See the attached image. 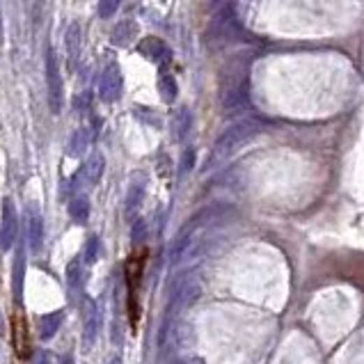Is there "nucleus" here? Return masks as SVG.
Wrapping results in <instances>:
<instances>
[{"mask_svg":"<svg viewBox=\"0 0 364 364\" xmlns=\"http://www.w3.org/2000/svg\"><path fill=\"white\" fill-rule=\"evenodd\" d=\"M99 94H101L103 101H117L122 94V73L117 64H110L108 69L103 71L101 85H99Z\"/></svg>","mask_w":364,"mask_h":364,"instance_id":"39448f33","label":"nucleus"},{"mask_svg":"<svg viewBox=\"0 0 364 364\" xmlns=\"http://www.w3.org/2000/svg\"><path fill=\"white\" fill-rule=\"evenodd\" d=\"M23 268H26V259H23V252H19L16 254V259H14V277H12L16 300L21 298V289H23Z\"/></svg>","mask_w":364,"mask_h":364,"instance_id":"9b49d317","label":"nucleus"},{"mask_svg":"<svg viewBox=\"0 0 364 364\" xmlns=\"http://www.w3.org/2000/svg\"><path fill=\"white\" fill-rule=\"evenodd\" d=\"M82 149H85V133H82V131H78L76 136H73V140H71V147H69V152L71 154H80Z\"/></svg>","mask_w":364,"mask_h":364,"instance_id":"a211bd4d","label":"nucleus"},{"mask_svg":"<svg viewBox=\"0 0 364 364\" xmlns=\"http://www.w3.org/2000/svg\"><path fill=\"white\" fill-rule=\"evenodd\" d=\"M175 364H193V362H186V360H179V362H175Z\"/></svg>","mask_w":364,"mask_h":364,"instance_id":"5701e85b","label":"nucleus"},{"mask_svg":"<svg viewBox=\"0 0 364 364\" xmlns=\"http://www.w3.org/2000/svg\"><path fill=\"white\" fill-rule=\"evenodd\" d=\"M161 87H163V99L165 101H175V96H177V87H175V80H172V76H168V78H161Z\"/></svg>","mask_w":364,"mask_h":364,"instance_id":"2eb2a0df","label":"nucleus"},{"mask_svg":"<svg viewBox=\"0 0 364 364\" xmlns=\"http://www.w3.org/2000/svg\"><path fill=\"white\" fill-rule=\"evenodd\" d=\"M190 165H193V152H188V156L184 154V170H190Z\"/></svg>","mask_w":364,"mask_h":364,"instance_id":"aec40b11","label":"nucleus"},{"mask_svg":"<svg viewBox=\"0 0 364 364\" xmlns=\"http://www.w3.org/2000/svg\"><path fill=\"white\" fill-rule=\"evenodd\" d=\"M12 333H14V351H16V355L26 360L30 355V337H28V323H26V319H23L21 312L14 314Z\"/></svg>","mask_w":364,"mask_h":364,"instance_id":"423d86ee","label":"nucleus"},{"mask_svg":"<svg viewBox=\"0 0 364 364\" xmlns=\"http://www.w3.org/2000/svg\"><path fill=\"white\" fill-rule=\"evenodd\" d=\"M259 131H261V122H256V119H243V122L234 124V126H229L225 133L218 138L216 147H213L211 163L227 159V156L234 154L238 147H243L252 136L259 133Z\"/></svg>","mask_w":364,"mask_h":364,"instance_id":"f257e3e1","label":"nucleus"},{"mask_svg":"<svg viewBox=\"0 0 364 364\" xmlns=\"http://www.w3.org/2000/svg\"><path fill=\"white\" fill-rule=\"evenodd\" d=\"M190 129V112L188 110H179L177 117H175V138L177 140H184L186 133Z\"/></svg>","mask_w":364,"mask_h":364,"instance_id":"ddd939ff","label":"nucleus"},{"mask_svg":"<svg viewBox=\"0 0 364 364\" xmlns=\"http://www.w3.org/2000/svg\"><path fill=\"white\" fill-rule=\"evenodd\" d=\"M101 175H103V159L99 154H94V159L89 161V181H92V184H99Z\"/></svg>","mask_w":364,"mask_h":364,"instance_id":"4468645a","label":"nucleus"},{"mask_svg":"<svg viewBox=\"0 0 364 364\" xmlns=\"http://www.w3.org/2000/svg\"><path fill=\"white\" fill-rule=\"evenodd\" d=\"M143 193H145L143 184H133V186H131V190H129V211L136 209V206L140 204V200H143Z\"/></svg>","mask_w":364,"mask_h":364,"instance_id":"dca6fc26","label":"nucleus"},{"mask_svg":"<svg viewBox=\"0 0 364 364\" xmlns=\"http://www.w3.org/2000/svg\"><path fill=\"white\" fill-rule=\"evenodd\" d=\"M62 364H73V362H71V358H64V362H62Z\"/></svg>","mask_w":364,"mask_h":364,"instance_id":"4be33fe9","label":"nucleus"},{"mask_svg":"<svg viewBox=\"0 0 364 364\" xmlns=\"http://www.w3.org/2000/svg\"><path fill=\"white\" fill-rule=\"evenodd\" d=\"M62 323V312H51V314H44V316L39 319V337L41 339H51L57 328Z\"/></svg>","mask_w":364,"mask_h":364,"instance_id":"9d476101","label":"nucleus"},{"mask_svg":"<svg viewBox=\"0 0 364 364\" xmlns=\"http://www.w3.org/2000/svg\"><path fill=\"white\" fill-rule=\"evenodd\" d=\"M110 364H122V362H119L117 358H115V360H110Z\"/></svg>","mask_w":364,"mask_h":364,"instance_id":"b1692460","label":"nucleus"},{"mask_svg":"<svg viewBox=\"0 0 364 364\" xmlns=\"http://www.w3.org/2000/svg\"><path fill=\"white\" fill-rule=\"evenodd\" d=\"M46 82H48V103H51V110L60 112V108H62V78H60V69H57L55 57L51 53L46 55Z\"/></svg>","mask_w":364,"mask_h":364,"instance_id":"20e7f679","label":"nucleus"},{"mask_svg":"<svg viewBox=\"0 0 364 364\" xmlns=\"http://www.w3.org/2000/svg\"><path fill=\"white\" fill-rule=\"evenodd\" d=\"M0 35H3V26H0Z\"/></svg>","mask_w":364,"mask_h":364,"instance_id":"393cba45","label":"nucleus"},{"mask_svg":"<svg viewBox=\"0 0 364 364\" xmlns=\"http://www.w3.org/2000/svg\"><path fill=\"white\" fill-rule=\"evenodd\" d=\"M190 241V234L188 231H181V234L172 241V247H170V261L177 263L181 259V254H186V245Z\"/></svg>","mask_w":364,"mask_h":364,"instance_id":"f8f14e48","label":"nucleus"},{"mask_svg":"<svg viewBox=\"0 0 364 364\" xmlns=\"http://www.w3.org/2000/svg\"><path fill=\"white\" fill-rule=\"evenodd\" d=\"M140 51H143L149 60H154V62H163L165 57H170V48L165 46L161 39H154V37L145 39L143 44H140Z\"/></svg>","mask_w":364,"mask_h":364,"instance_id":"0eeeda50","label":"nucleus"},{"mask_svg":"<svg viewBox=\"0 0 364 364\" xmlns=\"http://www.w3.org/2000/svg\"><path fill=\"white\" fill-rule=\"evenodd\" d=\"M143 270H145V252L131 254L126 261V282H129V307H131V323H138L140 316V282H143Z\"/></svg>","mask_w":364,"mask_h":364,"instance_id":"f03ea898","label":"nucleus"},{"mask_svg":"<svg viewBox=\"0 0 364 364\" xmlns=\"http://www.w3.org/2000/svg\"><path fill=\"white\" fill-rule=\"evenodd\" d=\"M69 216L76 225H85V222L89 220V200L85 195L73 197L71 204H69Z\"/></svg>","mask_w":364,"mask_h":364,"instance_id":"1a4fd4ad","label":"nucleus"},{"mask_svg":"<svg viewBox=\"0 0 364 364\" xmlns=\"http://www.w3.org/2000/svg\"><path fill=\"white\" fill-rule=\"evenodd\" d=\"M16 231H19V218H16V209L12 200L3 202V220H0V247L3 250H12L16 241Z\"/></svg>","mask_w":364,"mask_h":364,"instance_id":"7ed1b4c3","label":"nucleus"},{"mask_svg":"<svg viewBox=\"0 0 364 364\" xmlns=\"http://www.w3.org/2000/svg\"><path fill=\"white\" fill-rule=\"evenodd\" d=\"M5 333V321H3V312H0V337Z\"/></svg>","mask_w":364,"mask_h":364,"instance_id":"412c9836","label":"nucleus"},{"mask_svg":"<svg viewBox=\"0 0 364 364\" xmlns=\"http://www.w3.org/2000/svg\"><path fill=\"white\" fill-rule=\"evenodd\" d=\"M69 284L71 286H80V268L73 266V263H71V268H69Z\"/></svg>","mask_w":364,"mask_h":364,"instance_id":"6ab92c4d","label":"nucleus"},{"mask_svg":"<svg viewBox=\"0 0 364 364\" xmlns=\"http://www.w3.org/2000/svg\"><path fill=\"white\" fill-rule=\"evenodd\" d=\"M28 231H30V245L32 250L41 247V236H44V222H41V213L30 209L28 213Z\"/></svg>","mask_w":364,"mask_h":364,"instance_id":"6e6552de","label":"nucleus"},{"mask_svg":"<svg viewBox=\"0 0 364 364\" xmlns=\"http://www.w3.org/2000/svg\"><path fill=\"white\" fill-rule=\"evenodd\" d=\"M115 10H117V3H115V0H103V3H99V16H101V19H110Z\"/></svg>","mask_w":364,"mask_h":364,"instance_id":"f3484780","label":"nucleus"}]
</instances>
